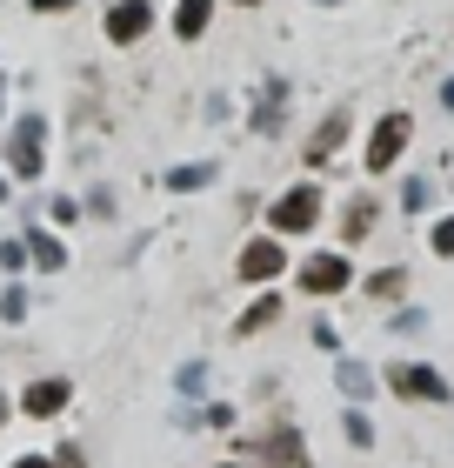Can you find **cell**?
<instances>
[{
	"label": "cell",
	"instance_id": "17",
	"mask_svg": "<svg viewBox=\"0 0 454 468\" xmlns=\"http://www.w3.org/2000/svg\"><path fill=\"white\" fill-rule=\"evenodd\" d=\"M395 215L401 221H428V215H435V175H428V167L395 175Z\"/></svg>",
	"mask_w": 454,
	"mask_h": 468
},
{
	"label": "cell",
	"instance_id": "12",
	"mask_svg": "<svg viewBox=\"0 0 454 468\" xmlns=\"http://www.w3.org/2000/svg\"><path fill=\"white\" fill-rule=\"evenodd\" d=\"M280 322H288V282L280 288H254V302L234 314V342H254V335H268Z\"/></svg>",
	"mask_w": 454,
	"mask_h": 468
},
{
	"label": "cell",
	"instance_id": "1",
	"mask_svg": "<svg viewBox=\"0 0 454 468\" xmlns=\"http://www.w3.org/2000/svg\"><path fill=\"white\" fill-rule=\"evenodd\" d=\"M0 167L14 175V187H40L54 167V114L48 108H14V121L0 127Z\"/></svg>",
	"mask_w": 454,
	"mask_h": 468
},
{
	"label": "cell",
	"instance_id": "24",
	"mask_svg": "<svg viewBox=\"0 0 454 468\" xmlns=\"http://www.w3.org/2000/svg\"><path fill=\"white\" fill-rule=\"evenodd\" d=\"M435 328V314L415 308V302H401V308H387V335H401V342H415V335Z\"/></svg>",
	"mask_w": 454,
	"mask_h": 468
},
{
	"label": "cell",
	"instance_id": "36",
	"mask_svg": "<svg viewBox=\"0 0 454 468\" xmlns=\"http://www.w3.org/2000/svg\"><path fill=\"white\" fill-rule=\"evenodd\" d=\"M221 7H268V0H221Z\"/></svg>",
	"mask_w": 454,
	"mask_h": 468
},
{
	"label": "cell",
	"instance_id": "35",
	"mask_svg": "<svg viewBox=\"0 0 454 468\" xmlns=\"http://www.w3.org/2000/svg\"><path fill=\"white\" fill-rule=\"evenodd\" d=\"M7 415H14V395H7V388H0V421H7Z\"/></svg>",
	"mask_w": 454,
	"mask_h": 468
},
{
	"label": "cell",
	"instance_id": "4",
	"mask_svg": "<svg viewBox=\"0 0 454 468\" xmlns=\"http://www.w3.org/2000/svg\"><path fill=\"white\" fill-rule=\"evenodd\" d=\"M354 282H361V268H354V254L341 248V241H321V248H308V254H294V274H288V288L308 294V302L354 294Z\"/></svg>",
	"mask_w": 454,
	"mask_h": 468
},
{
	"label": "cell",
	"instance_id": "5",
	"mask_svg": "<svg viewBox=\"0 0 454 468\" xmlns=\"http://www.w3.org/2000/svg\"><path fill=\"white\" fill-rule=\"evenodd\" d=\"M294 274V241H280V234L254 228L234 241V282L241 288H280Z\"/></svg>",
	"mask_w": 454,
	"mask_h": 468
},
{
	"label": "cell",
	"instance_id": "34",
	"mask_svg": "<svg viewBox=\"0 0 454 468\" xmlns=\"http://www.w3.org/2000/svg\"><path fill=\"white\" fill-rule=\"evenodd\" d=\"M7 201H14V175L0 167V207H7Z\"/></svg>",
	"mask_w": 454,
	"mask_h": 468
},
{
	"label": "cell",
	"instance_id": "31",
	"mask_svg": "<svg viewBox=\"0 0 454 468\" xmlns=\"http://www.w3.org/2000/svg\"><path fill=\"white\" fill-rule=\"evenodd\" d=\"M7 121H14V80L0 74V127H7Z\"/></svg>",
	"mask_w": 454,
	"mask_h": 468
},
{
	"label": "cell",
	"instance_id": "30",
	"mask_svg": "<svg viewBox=\"0 0 454 468\" xmlns=\"http://www.w3.org/2000/svg\"><path fill=\"white\" fill-rule=\"evenodd\" d=\"M54 468H88V449H74V441H60V449H54Z\"/></svg>",
	"mask_w": 454,
	"mask_h": 468
},
{
	"label": "cell",
	"instance_id": "39",
	"mask_svg": "<svg viewBox=\"0 0 454 468\" xmlns=\"http://www.w3.org/2000/svg\"><path fill=\"white\" fill-rule=\"evenodd\" d=\"M0 74H7V60H0Z\"/></svg>",
	"mask_w": 454,
	"mask_h": 468
},
{
	"label": "cell",
	"instance_id": "6",
	"mask_svg": "<svg viewBox=\"0 0 454 468\" xmlns=\"http://www.w3.org/2000/svg\"><path fill=\"white\" fill-rule=\"evenodd\" d=\"M381 388L395 401H415V409H448V401H454V381L435 368V361H387Z\"/></svg>",
	"mask_w": 454,
	"mask_h": 468
},
{
	"label": "cell",
	"instance_id": "21",
	"mask_svg": "<svg viewBox=\"0 0 454 468\" xmlns=\"http://www.w3.org/2000/svg\"><path fill=\"white\" fill-rule=\"evenodd\" d=\"M80 221H88V201L68 195V187H54V195H48V228L68 234V228H80Z\"/></svg>",
	"mask_w": 454,
	"mask_h": 468
},
{
	"label": "cell",
	"instance_id": "32",
	"mask_svg": "<svg viewBox=\"0 0 454 468\" xmlns=\"http://www.w3.org/2000/svg\"><path fill=\"white\" fill-rule=\"evenodd\" d=\"M435 101H441V114H454V74H441V88H435Z\"/></svg>",
	"mask_w": 454,
	"mask_h": 468
},
{
	"label": "cell",
	"instance_id": "13",
	"mask_svg": "<svg viewBox=\"0 0 454 468\" xmlns=\"http://www.w3.org/2000/svg\"><path fill=\"white\" fill-rule=\"evenodd\" d=\"M288 101H294V88L280 74H261V94H254V141H280V127H288Z\"/></svg>",
	"mask_w": 454,
	"mask_h": 468
},
{
	"label": "cell",
	"instance_id": "25",
	"mask_svg": "<svg viewBox=\"0 0 454 468\" xmlns=\"http://www.w3.org/2000/svg\"><path fill=\"white\" fill-rule=\"evenodd\" d=\"M0 274H34V248H27V234H0Z\"/></svg>",
	"mask_w": 454,
	"mask_h": 468
},
{
	"label": "cell",
	"instance_id": "7",
	"mask_svg": "<svg viewBox=\"0 0 454 468\" xmlns=\"http://www.w3.org/2000/svg\"><path fill=\"white\" fill-rule=\"evenodd\" d=\"M348 147H354V114L348 108H328L308 127V141H301V175H328Z\"/></svg>",
	"mask_w": 454,
	"mask_h": 468
},
{
	"label": "cell",
	"instance_id": "14",
	"mask_svg": "<svg viewBox=\"0 0 454 468\" xmlns=\"http://www.w3.org/2000/svg\"><path fill=\"white\" fill-rule=\"evenodd\" d=\"M407 288H415V274H407V261H381V268H361L354 294H367L375 308H401Z\"/></svg>",
	"mask_w": 454,
	"mask_h": 468
},
{
	"label": "cell",
	"instance_id": "15",
	"mask_svg": "<svg viewBox=\"0 0 454 468\" xmlns=\"http://www.w3.org/2000/svg\"><path fill=\"white\" fill-rule=\"evenodd\" d=\"M214 20H221V0H174V14H167V34L181 40V48H201L214 34Z\"/></svg>",
	"mask_w": 454,
	"mask_h": 468
},
{
	"label": "cell",
	"instance_id": "20",
	"mask_svg": "<svg viewBox=\"0 0 454 468\" xmlns=\"http://www.w3.org/2000/svg\"><path fill=\"white\" fill-rule=\"evenodd\" d=\"M421 241H428V254H435V261H454V207H441V215L421 221Z\"/></svg>",
	"mask_w": 454,
	"mask_h": 468
},
{
	"label": "cell",
	"instance_id": "9",
	"mask_svg": "<svg viewBox=\"0 0 454 468\" xmlns=\"http://www.w3.org/2000/svg\"><path fill=\"white\" fill-rule=\"evenodd\" d=\"M381 221H387V195H381V181H367V187H354L348 201H341V221H334V241L341 248H367L381 234Z\"/></svg>",
	"mask_w": 454,
	"mask_h": 468
},
{
	"label": "cell",
	"instance_id": "11",
	"mask_svg": "<svg viewBox=\"0 0 454 468\" xmlns=\"http://www.w3.org/2000/svg\"><path fill=\"white\" fill-rule=\"evenodd\" d=\"M14 409L27 415V421H54V415L74 409V381H68V375H34L27 388L14 395Z\"/></svg>",
	"mask_w": 454,
	"mask_h": 468
},
{
	"label": "cell",
	"instance_id": "18",
	"mask_svg": "<svg viewBox=\"0 0 454 468\" xmlns=\"http://www.w3.org/2000/svg\"><path fill=\"white\" fill-rule=\"evenodd\" d=\"M161 187L167 195H207V187H221V161H181V167H167L161 175Z\"/></svg>",
	"mask_w": 454,
	"mask_h": 468
},
{
	"label": "cell",
	"instance_id": "38",
	"mask_svg": "<svg viewBox=\"0 0 454 468\" xmlns=\"http://www.w3.org/2000/svg\"><path fill=\"white\" fill-rule=\"evenodd\" d=\"M314 7H341V0H314Z\"/></svg>",
	"mask_w": 454,
	"mask_h": 468
},
{
	"label": "cell",
	"instance_id": "23",
	"mask_svg": "<svg viewBox=\"0 0 454 468\" xmlns=\"http://www.w3.org/2000/svg\"><path fill=\"white\" fill-rule=\"evenodd\" d=\"M27 314H34V294H27V282H20V274H7V288H0V322L20 328Z\"/></svg>",
	"mask_w": 454,
	"mask_h": 468
},
{
	"label": "cell",
	"instance_id": "2",
	"mask_svg": "<svg viewBox=\"0 0 454 468\" xmlns=\"http://www.w3.org/2000/svg\"><path fill=\"white\" fill-rule=\"evenodd\" d=\"M321 221H328V187H321V175H294L288 187H274L261 201V228L280 234V241H314Z\"/></svg>",
	"mask_w": 454,
	"mask_h": 468
},
{
	"label": "cell",
	"instance_id": "28",
	"mask_svg": "<svg viewBox=\"0 0 454 468\" xmlns=\"http://www.w3.org/2000/svg\"><path fill=\"white\" fill-rule=\"evenodd\" d=\"M308 342H314L321 355H348V342H341V328L328 322V314H314V322H308Z\"/></svg>",
	"mask_w": 454,
	"mask_h": 468
},
{
	"label": "cell",
	"instance_id": "19",
	"mask_svg": "<svg viewBox=\"0 0 454 468\" xmlns=\"http://www.w3.org/2000/svg\"><path fill=\"white\" fill-rule=\"evenodd\" d=\"M334 388L348 395V401H361V409H367V401L381 395V375L367 368V361H354V355H334Z\"/></svg>",
	"mask_w": 454,
	"mask_h": 468
},
{
	"label": "cell",
	"instance_id": "10",
	"mask_svg": "<svg viewBox=\"0 0 454 468\" xmlns=\"http://www.w3.org/2000/svg\"><path fill=\"white\" fill-rule=\"evenodd\" d=\"M154 27H161L154 0H107L100 7V40L107 48H141V40H154Z\"/></svg>",
	"mask_w": 454,
	"mask_h": 468
},
{
	"label": "cell",
	"instance_id": "26",
	"mask_svg": "<svg viewBox=\"0 0 454 468\" xmlns=\"http://www.w3.org/2000/svg\"><path fill=\"white\" fill-rule=\"evenodd\" d=\"M341 435H348V449H375V415L348 401V415H341Z\"/></svg>",
	"mask_w": 454,
	"mask_h": 468
},
{
	"label": "cell",
	"instance_id": "33",
	"mask_svg": "<svg viewBox=\"0 0 454 468\" xmlns=\"http://www.w3.org/2000/svg\"><path fill=\"white\" fill-rule=\"evenodd\" d=\"M7 468H54V455H14Z\"/></svg>",
	"mask_w": 454,
	"mask_h": 468
},
{
	"label": "cell",
	"instance_id": "29",
	"mask_svg": "<svg viewBox=\"0 0 454 468\" xmlns=\"http://www.w3.org/2000/svg\"><path fill=\"white\" fill-rule=\"evenodd\" d=\"M80 0H27V14H40V20H60V14H74Z\"/></svg>",
	"mask_w": 454,
	"mask_h": 468
},
{
	"label": "cell",
	"instance_id": "8",
	"mask_svg": "<svg viewBox=\"0 0 454 468\" xmlns=\"http://www.w3.org/2000/svg\"><path fill=\"white\" fill-rule=\"evenodd\" d=\"M241 462L248 468H308V435L294 421H268L241 441Z\"/></svg>",
	"mask_w": 454,
	"mask_h": 468
},
{
	"label": "cell",
	"instance_id": "22",
	"mask_svg": "<svg viewBox=\"0 0 454 468\" xmlns=\"http://www.w3.org/2000/svg\"><path fill=\"white\" fill-rule=\"evenodd\" d=\"M207 388H214V368H207V361H181V368H174V395H181V401H207Z\"/></svg>",
	"mask_w": 454,
	"mask_h": 468
},
{
	"label": "cell",
	"instance_id": "37",
	"mask_svg": "<svg viewBox=\"0 0 454 468\" xmlns=\"http://www.w3.org/2000/svg\"><path fill=\"white\" fill-rule=\"evenodd\" d=\"M214 468H248V462H214Z\"/></svg>",
	"mask_w": 454,
	"mask_h": 468
},
{
	"label": "cell",
	"instance_id": "3",
	"mask_svg": "<svg viewBox=\"0 0 454 468\" xmlns=\"http://www.w3.org/2000/svg\"><path fill=\"white\" fill-rule=\"evenodd\" d=\"M415 134H421V121L407 114V108L375 114V127L361 134V175H367V181H395L401 161L415 154Z\"/></svg>",
	"mask_w": 454,
	"mask_h": 468
},
{
	"label": "cell",
	"instance_id": "27",
	"mask_svg": "<svg viewBox=\"0 0 454 468\" xmlns=\"http://www.w3.org/2000/svg\"><path fill=\"white\" fill-rule=\"evenodd\" d=\"M80 201H88V221H114L121 215V201H114V187H107V181H94Z\"/></svg>",
	"mask_w": 454,
	"mask_h": 468
},
{
	"label": "cell",
	"instance_id": "16",
	"mask_svg": "<svg viewBox=\"0 0 454 468\" xmlns=\"http://www.w3.org/2000/svg\"><path fill=\"white\" fill-rule=\"evenodd\" d=\"M20 234H27V248H34V274H68V261H74V254H68V234H60V228H48V221H20Z\"/></svg>",
	"mask_w": 454,
	"mask_h": 468
}]
</instances>
